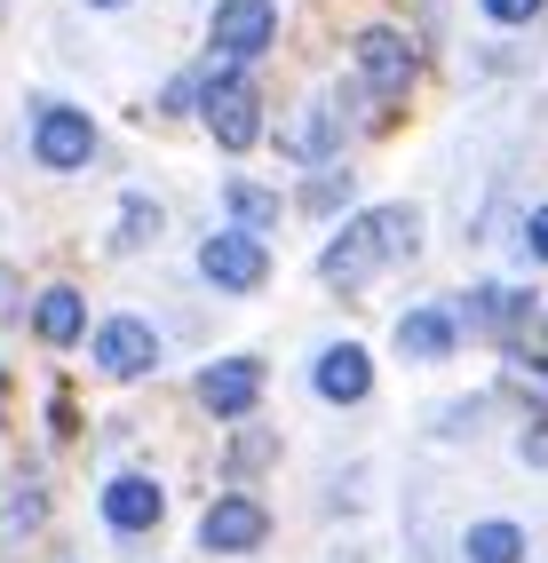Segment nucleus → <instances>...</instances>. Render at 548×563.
<instances>
[{
    "label": "nucleus",
    "mask_w": 548,
    "mask_h": 563,
    "mask_svg": "<svg viewBox=\"0 0 548 563\" xmlns=\"http://www.w3.org/2000/svg\"><path fill=\"white\" fill-rule=\"evenodd\" d=\"M414 246V207H365L350 214L335 239H326L318 254V286H335V294H358V286H374L382 262H397Z\"/></svg>",
    "instance_id": "nucleus-1"
},
{
    "label": "nucleus",
    "mask_w": 548,
    "mask_h": 563,
    "mask_svg": "<svg viewBox=\"0 0 548 563\" xmlns=\"http://www.w3.org/2000/svg\"><path fill=\"white\" fill-rule=\"evenodd\" d=\"M207 135L223 143V152H254V143H263V96H254L246 80H239V64L231 56H207Z\"/></svg>",
    "instance_id": "nucleus-2"
},
{
    "label": "nucleus",
    "mask_w": 548,
    "mask_h": 563,
    "mask_svg": "<svg viewBox=\"0 0 548 563\" xmlns=\"http://www.w3.org/2000/svg\"><path fill=\"white\" fill-rule=\"evenodd\" d=\"M199 278L215 294H263L271 286V246L254 239V231H215L199 246Z\"/></svg>",
    "instance_id": "nucleus-3"
},
{
    "label": "nucleus",
    "mask_w": 548,
    "mask_h": 563,
    "mask_svg": "<svg viewBox=\"0 0 548 563\" xmlns=\"http://www.w3.org/2000/svg\"><path fill=\"white\" fill-rule=\"evenodd\" d=\"M32 159L56 167V175H80L96 159V120L72 111V103H41L32 111Z\"/></svg>",
    "instance_id": "nucleus-4"
},
{
    "label": "nucleus",
    "mask_w": 548,
    "mask_h": 563,
    "mask_svg": "<svg viewBox=\"0 0 548 563\" xmlns=\"http://www.w3.org/2000/svg\"><path fill=\"white\" fill-rule=\"evenodd\" d=\"M88 357H96V373H112V382H143V373L160 365V333L135 310H120V318H103L88 333Z\"/></svg>",
    "instance_id": "nucleus-5"
},
{
    "label": "nucleus",
    "mask_w": 548,
    "mask_h": 563,
    "mask_svg": "<svg viewBox=\"0 0 548 563\" xmlns=\"http://www.w3.org/2000/svg\"><path fill=\"white\" fill-rule=\"evenodd\" d=\"M263 382H271V365H263V357H215V365H199L191 397L215 412V421H246L254 397H263Z\"/></svg>",
    "instance_id": "nucleus-6"
},
{
    "label": "nucleus",
    "mask_w": 548,
    "mask_h": 563,
    "mask_svg": "<svg viewBox=\"0 0 548 563\" xmlns=\"http://www.w3.org/2000/svg\"><path fill=\"white\" fill-rule=\"evenodd\" d=\"M263 540H271V508L246 500V493H223V500L199 516V548L207 555H254Z\"/></svg>",
    "instance_id": "nucleus-7"
},
{
    "label": "nucleus",
    "mask_w": 548,
    "mask_h": 563,
    "mask_svg": "<svg viewBox=\"0 0 548 563\" xmlns=\"http://www.w3.org/2000/svg\"><path fill=\"white\" fill-rule=\"evenodd\" d=\"M103 523L112 532H128V540H143V532H160V516H167V493H160V476H143V468H128V476H112L103 484Z\"/></svg>",
    "instance_id": "nucleus-8"
},
{
    "label": "nucleus",
    "mask_w": 548,
    "mask_h": 563,
    "mask_svg": "<svg viewBox=\"0 0 548 563\" xmlns=\"http://www.w3.org/2000/svg\"><path fill=\"white\" fill-rule=\"evenodd\" d=\"M310 397L326 405H358V397H374V350H358V342H326L310 357Z\"/></svg>",
    "instance_id": "nucleus-9"
},
{
    "label": "nucleus",
    "mask_w": 548,
    "mask_h": 563,
    "mask_svg": "<svg viewBox=\"0 0 548 563\" xmlns=\"http://www.w3.org/2000/svg\"><path fill=\"white\" fill-rule=\"evenodd\" d=\"M271 32H278V9H271V0H215V56L246 64V56L271 48Z\"/></svg>",
    "instance_id": "nucleus-10"
},
{
    "label": "nucleus",
    "mask_w": 548,
    "mask_h": 563,
    "mask_svg": "<svg viewBox=\"0 0 548 563\" xmlns=\"http://www.w3.org/2000/svg\"><path fill=\"white\" fill-rule=\"evenodd\" d=\"M358 80L374 88V96H406V80H414V48H406V32H390V24H374L358 41Z\"/></svg>",
    "instance_id": "nucleus-11"
},
{
    "label": "nucleus",
    "mask_w": 548,
    "mask_h": 563,
    "mask_svg": "<svg viewBox=\"0 0 548 563\" xmlns=\"http://www.w3.org/2000/svg\"><path fill=\"white\" fill-rule=\"evenodd\" d=\"M32 333H41L48 350H72V342H88V302H80V286H41L32 294Z\"/></svg>",
    "instance_id": "nucleus-12"
},
{
    "label": "nucleus",
    "mask_w": 548,
    "mask_h": 563,
    "mask_svg": "<svg viewBox=\"0 0 548 563\" xmlns=\"http://www.w3.org/2000/svg\"><path fill=\"white\" fill-rule=\"evenodd\" d=\"M453 342H461V318H453V310H437V302H421V310L397 318V357H414V365L453 357Z\"/></svg>",
    "instance_id": "nucleus-13"
},
{
    "label": "nucleus",
    "mask_w": 548,
    "mask_h": 563,
    "mask_svg": "<svg viewBox=\"0 0 548 563\" xmlns=\"http://www.w3.org/2000/svg\"><path fill=\"white\" fill-rule=\"evenodd\" d=\"M461 318L485 325V333H517V325L533 318V294H517V286H478V294L461 302Z\"/></svg>",
    "instance_id": "nucleus-14"
},
{
    "label": "nucleus",
    "mask_w": 548,
    "mask_h": 563,
    "mask_svg": "<svg viewBox=\"0 0 548 563\" xmlns=\"http://www.w3.org/2000/svg\"><path fill=\"white\" fill-rule=\"evenodd\" d=\"M152 239H160V199L128 191V199H120V214H112V254H143Z\"/></svg>",
    "instance_id": "nucleus-15"
},
{
    "label": "nucleus",
    "mask_w": 548,
    "mask_h": 563,
    "mask_svg": "<svg viewBox=\"0 0 548 563\" xmlns=\"http://www.w3.org/2000/svg\"><path fill=\"white\" fill-rule=\"evenodd\" d=\"M223 207H231V231H254V239L278 222V191H263V183H246V175L223 183Z\"/></svg>",
    "instance_id": "nucleus-16"
},
{
    "label": "nucleus",
    "mask_w": 548,
    "mask_h": 563,
    "mask_svg": "<svg viewBox=\"0 0 548 563\" xmlns=\"http://www.w3.org/2000/svg\"><path fill=\"white\" fill-rule=\"evenodd\" d=\"M461 555L469 563H525V532H517V523H501V516H485V523H469Z\"/></svg>",
    "instance_id": "nucleus-17"
},
{
    "label": "nucleus",
    "mask_w": 548,
    "mask_h": 563,
    "mask_svg": "<svg viewBox=\"0 0 548 563\" xmlns=\"http://www.w3.org/2000/svg\"><path fill=\"white\" fill-rule=\"evenodd\" d=\"M342 199H350V175H342V167H326L318 183H303V207H310V214H326V207H342Z\"/></svg>",
    "instance_id": "nucleus-18"
},
{
    "label": "nucleus",
    "mask_w": 548,
    "mask_h": 563,
    "mask_svg": "<svg viewBox=\"0 0 548 563\" xmlns=\"http://www.w3.org/2000/svg\"><path fill=\"white\" fill-rule=\"evenodd\" d=\"M508 382H517L525 397H540V405H548V365H533V357H517V350H508Z\"/></svg>",
    "instance_id": "nucleus-19"
},
{
    "label": "nucleus",
    "mask_w": 548,
    "mask_h": 563,
    "mask_svg": "<svg viewBox=\"0 0 548 563\" xmlns=\"http://www.w3.org/2000/svg\"><path fill=\"white\" fill-rule=\"evenodd\" d=\"M32 516H41V484H32V476H24V484H17V500H9V532H24V523H32Z\"/></svg>",
    "instance_id": "nucleus-20"
},
{
    "label": "nucleus",
    "mask_w": 548,
    "mask_h": 563,
    "mask_svg": "<svg viewBox=\"0 0 548 563\" xmlns=\"http://www.w3.org/2000/svg\"><path fill=\"white\" fill-rule=\"evenodd\" d=\"M485 16H493V24H533L540 0H485Z\"/></svg>",
    "instance_id": "nucleus-21"
},
{
    "label": "nucleus",
    "mask_w": 548,
    "mask_h": 563,
    "mask_svg": "<svg viewBox=\"0 0 548 563\" xmlns=\"http://www.w3.org/2000/svg\"><path fill=\"white\" fill-rule=\"evenodd\" d=\"M525 246H533V254L548 262V207H533V231H525Z\"/></svg>",
    "instance_id": "nucleus-22"
},
{
    "label": "nucleus",
    "mask_w": 548,
    "mask_h": 563,
    "mask_svg": "<svg viewBox=\"0 0 548 563\" xmlns=\"http://www.w3.org/2000/svg\"><path fill=\"white\" fill-rule=\"evenodd\" d=\"M17 318V271H0V325Z\"/></svg>",
    "instance_id": "nucleus-23"
},
{
    "label": "nucleus",
    "mask_w": 548,
    "mask_h": 563,
    "mask_svg": "<svg viewBox=\"0 0 548 563\" xmlns=\"http://www.w3.org/2000/svg\"><path fill=\"white\" fill-rule=\"evenodd\" d=\"M525 461H548V429H533V437H525Z\"/></svg>",
    "instance_id": "nucleus-24"
},
{
    "label": "nucleus",
    "mask_w": 548,
    "mask_h": 563,
    "mask_svg": "<svg viewBox=\"0 0 548 563\" xmlns=\"http://www.w3.org/2000/svg\"><path fill=\"white\" fill-rule=\"evenodd\" d=\"M88 9H128V0H88Z\"/></svg>",
    "instance_id": "nucleus-25"
},
{
    "label": "nucleus",
    "mask_w": 548,
    "mask_h": 563,
    "mask_svg": "<svg viewBox=\"0 0 548 563\" xmlns=\"http://www.w3.org/2000/svg\"><path fill=\"white\" fill-rule=\"evenodd\" d=\"M540 325H548V318H540Z\"/></svg>",
    "instance_id": "nucleus-26"
}]
</instances>
